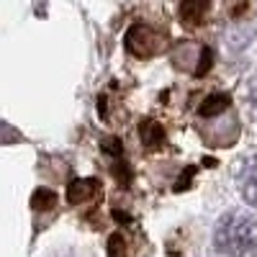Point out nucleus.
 <instances>
[{
    "label": "nucleus",
    "instance_id": "f257e3e1",
    "mask_svg": "<svg viewBox=\"0 0 257 257\" xmlns=\"http://www.w3.org/2000/svg\"><path fill=\"white\" fill-rule=\"evenodd\" d=\"M213 247L226 257H252L257 252V219L242 211H231L216 224Z\"/></svg>",
    "mask_w": 257,
    "mask_h": 257
},
{
    "label": "nucleus",
    "instance_id": "f03ea898",
    "mask_svg": "<svg viewBox=\"0 0 257 257\" xmlns=\"http://www.w3.org/2000/svg\"><path fill=\"white\" fill-rule=\"evenodd\" d=\"M126 49L139 59H149L165 49V36L147 24H134L126 31Z\"/></svg>",
    "mask_w": 257,
    "mask_h": 257
},
{
    "label": "nucleus",
    "instance_id": "1a4fd4ad",
    "mask_svg": "<svg viewBox=\"0 0 257 257\" xmlns=\"http://www.w3.org/2000/svg\"><path fill=\"white\" fill-rule=\"evenodd\" d=\"M108 257H126V239L123 234H111L108 237Z\"/></svg>",
    "mask_w": 257,
    "mask_h": 257
},
{
    "label": "nucleus",
    "instance_id": "39448f33",
    "mask_svg": "<svg viewBox=\"0 0 257 257\" xmlns=\"http://www.w3.org/2000/svg\"><path fill=\"white\" fill-rule=\"evenodd\" d=\"M239 190H242V198L249 206H257V157L244 167L242 180H239Z\"/></svg>",
    "mask_w": 257,
    "mask_h": 257
},
{
    "label": "nucleus",
    "instance_id": "423d86ee",
    "mask_svg": "<svg viewBox=\"0 0 257 257\" xmlns=\"http://www.w3.org/2000/svg\"><path fill=\"white\" fill-rule=\"evenodd\" d=\"M229 103H231V98H229L226 93H213V95H208V98L201 103L198 113H201L203 118H213V116L224 113V111L229 108Z\"/></svg>",
    "mask_w": 257,
    "mask_h": 257
},
{
    "label": "nucleus",
    "instance_id": "6e6552de",
    "mask_svg": "<svg viewBox=\"0 0 257 257\" xmlns=\"http://www.w3.org/2000/svg\"><path fill=\"white\" fill-rule=\"evenodd\" d=\"M57 193L54 190H49V188H39V190H34V196H31V208L34 211H49V208H54L57 206Z\"/></svg>",
    "mask_w": 257,
    "mask_h": 257
},
{
    "label": "nucleus",
    "instance_id": "9d476101",
    "mask_svg": "<svg viewBox=\"0 0 257 257\" xmlns=\"http://www.w3.org/2000/svg\"><path fill=\"white\" fill-rule=\"evenodd\" d=\"M211 59H213L211 49H208V47H203V49H201V64H198V70H196V75H198V77H201L203 72H208V67H211Z\"/></svg>",
    "mask_w": 257,
    "mask_h": 257
},
{
    "label": "nucleus",
    "instance_id": "7ed1b4c3",
    "mask_svg": "<svg viewBox=\"0 0 257 257\" xmlns=\"http://www.w3.org/2000/svg\"><path fill=\"white\" fill-rule=\"evenodd\" d=\"M100 196V183L95 178H82V180H72L67 188V203L72 206H82L90 203Z\"/></svg>",
    "mask_w": 257,
    "mask_h": 257
},
{
    "label": "nucleus",
    "instance_id": "0eeeda50",
    "mask_svg": "<svg viewBox=\"0 0 257 257\" xmlns=\"http://www.w3.org/2000/svg\"><path fill=\"white\" fill-rule=\"evenodd\" d=\"M206 13H208V3H183L180 6V18H183V24H188V26L203 24Z\"/></svg>",
    "mask_w": 257,
    "mask_h": 257
},
{
    "label": "nucleus",
    "instance_id": "20e7f679",
    "mask_svg": "<svg viewBox=\"0 0 257 257\" xmlns=\"http://www.w3.org/2000/svg\"><path fill=\"white\" fill-rule=\"evenodd\" d=\"M139 137H142V144L147 147V149H160L162 144H165V128L157 123V121H142L139 123Z\"/></svg>",
    "mask_w": 257,
    "mask_h": 257
}]
</instances>
